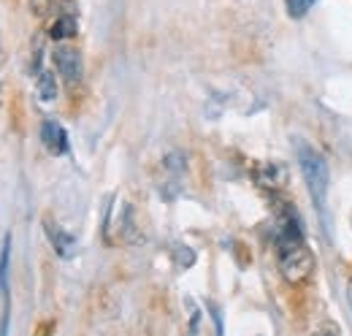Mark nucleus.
<instances>
[{"instance_id":"nucleus-6","label":"nucleus","mask_w":352,"mask_h":336,"mask_svg":"<svg viewBox=\"0 0 352 336\" xmlns=\"http://www.w3.org/2000/svg\"><path fill=\"white\" fill-rule=\"evenodd\" d=\"M44 231H46V236H49V242H52V250L57 252L60 258H71V255H74L76 239H74L63 225H57V222H52V220H44Z\"/></svg>"},{"instance_id":"nucleus-11","label":"nucleus","mask_w":352,"mask_h":336,"mask_svg":"<svg viewBox=\"0 0 352 336\" xmlns=\"http://www.w3.org/2000/svg\"><path fill=\"white\" fill-rule=\"evenodd\" d=\"M163 168H166V171H168L174 179H179V176H182V171L187 168V163H184V155H182V152H171V155H166Z\"/></svg>"},{"instance_id":"nucleus-4","label":"nucleus","mask_w":352,"mask_h":336,"mask_svg":"<svg viewBox=\"0 0 352 336\" xmlns=\"http://www.w3.org/2000/svg\"><path fill=\"white\" fill-rule=\"evenodd\" d=\"M52 60H54L57 74L68 84H76L82 79V57H79L76 49H71V46H57V49L52 52Z\"/></svg>"},{"instance_id":"nucleus-2","label":"nucleus","mask_w":352,"mask_h":336,"mask_svg":"<svg viewBox=\"0 0 352 336\" xmlns=\"http://www.w3.org/2000/svg\"><path fill=\"white\" fill-rule=\"evenodd\" d=\"M279 271L290 285H304L314 271V255L307 244H296L279 252Z\"/></svg>"},{"instance_id":"nucleus-12","label":"nucleus","mask_w":352,"mask_h":336,"mask_svg":"<svg viewBox=\"0 0 352 336\" xmlns=\"http://www.w3.org/2000/svg\"><path fill=\"white\" fill-rule=\"evenodd\" d=\"M314 3H317V0H287V14H290L293 19H301V17H307L309 11H311Z\"/></svg>"},{"instance_id":"nucleus-10","label":"nucleus","mask_w":352,"mask_h":336,"mask_svg":"<svg viewBox=\"0 0 352 336\" xmlns=\"http://www.w3.org/2000/svg\"><path fill=\"white\" fill-rule=\"evenodd\" d=\"M36 92H38V98L41 101H54L57 98V79L49 74V71H44L41 76H38V84H36Z\"/></svg>"},{"instance_id":"nucleus-13","label":"nucleus","mask_w":352,"mask_h":336,"mask_svg":"<svg viewBox=\"0 0 352 336\" xmlns=\"http://www.w3.org/2000/svg\"><path fill=\"white\" fill-rule=\"evenodd\" d=\"M174 260H176V266H179V269H187V266H192V263H195V252L190 250V247H184V244H176Z\"/></svg>"},{"instance_id":"nucleus-8","label":"nucleus","mask_w":352,"mask_h":336,"mask_svg":"<svg viewBox=\"0 0 352 336\" xmlns=\"http://www.w3.org/2000/svg\"><path fill=\"white\" fill-rule=\"evenodd\" d=\"M8 252H11V236L3 239L0 250V295H3V326L0 331H8Z\"/></svg>"},{"instance_id":"nucleus-14","label":"nucleus","mask_w":352,"mask_h":336,"mask_svg":"<svg viewBox=\"0 0 352 336\" xmlns=\"http://www.w3.org/2000/svg\"><path fill=\"white\" fill-rule=\"evenodd\" d=\"M209 306V312H212V317H214V326H217V334H222V317H220V309L214 306V304H206Z\"/></svg>"},{"instance_id":"nucleus-7","label":"nucleus","mask_w":352,"mask_h":336,"mask_svg":"<svg viewBox=\"0 0 352 336\" xmlns=\"http://www.w3.org/2000/svg\"><path fill=\"white\" fill-rule=\"evenodd\" d=\"M41 141H44V147L52 155H65L68 152V136H65V130H63V125L57 120H44Z\"/></svg>"},{"instance_id":"nucleus-5","label":"nucleus","mask_w":352,"mask_h":336,"mask_svg":"<svg viewBox=\"0 0 352 336\" xmlns=\"http://www.w3.org/2000/svg\"><path fill=\"white\" fill-rule=\"evenodd\" d=\"M252 176H255V182L263 190H282L287 185V168H285V163H261L252 171Z\"/></svg>"},{"instance_id":"nucleus-9","label":"nucleus","mask_w":352,"mask_h":336,"mask_svg":"<svg viewBox=\"0 0 352 336\" xmlns=\"http://www.w3.org/2000/svg\"><path fill=\"white\" fill-rule=\"evenodd\" d=\"M76 30H79L76 19H74L71 14H65V17H57V22L49 28V39H54V41H63V39H71V36H76Z\"/></svg>"},{"instance_id":"nucleus-3","label":"nucleus","mask_w":352,"mask_h":336,"mask_svg":"<svg viewBox=\"0 0 352 336\" xmlns=\"http://www.w3.org/2000/svg\"><path fill=\"white\" fill-rule=\"evenodd\" d=\"M274 244L276 250H290L296 244H304V231H301V217L293 207H285L276 217V228H274Z\"/></svg>"},{"instance_id":"nucleus-1","label":"nucleus","mask_w":352,"mask_h":336,"mask_svg":"<svg viewBox=\"0 0 352 336\" xmlns=\"http://www.w3.org/2000/svg\"><path fill=\"white\" fill-rule=\"evenodd\" d=\"M296 158H298L301 176L307 182L309 198H311L314 209L320 211V217L325 222V233H328V190H331L328 160H325V155L320 149H314L307 141H296Z\"/></svg>"}]
</instances>
